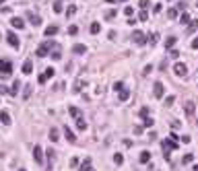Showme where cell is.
Instances as JSON below:
<instances>
[{
	"label": "cell",
	"instance_id": "cell-1",
	"mask_svg": "<svg viewBox=\"0 0 198 171\" xmlns=\"http://www.w3.org/2000/svg\"><path fill=\"white\" fill-rule=\"evenodd\" d=\"M54 47H56V41H52V39H46L41 46L37 47L35 56H37V58H46L47 54H50V50H54Z\"/></svg>",
	"mask_w": 198,
	"mask_h": 171
},
{
	"label": "cell",
	"instance_id": "cell-2",
	"mask_svg": "<svg viewBox=\"0 0 198 171\" xmlns=\"http://www.w3.org/2000/svg\"><path fill=\"white\" fill-rule=\"evenodd\" d=\"M180 147V142L177 140H171V138H165V140H161V148H163V153H165V159H169L171 155V150H175V148Z\"/></svg>",
	"mask_w": 198,
	"mask_h": 171
},
{
	"label": "cell",
	"instance_id": "cell-3",
	"mask_svg": "<svg viewBox=\"0 0 198 171\" xmlns=\"http://www.w3.org/2000/svg\"><path fill=\"white\" fill-rule=\"evenodd\" d=\"M11 72H12V64L8 60H0V74L2 76H11Z\"/></svg>",
	"mask_w": 198,
	"mask_h": 171
},
{
	"label": "cell",
	"instance_id": "cell-4",
	"mask_svg": "<svg viewBox=\"0 0 198 171\" xmlns=\"http://www.w3.org/2000/svg\"><path fill=\"white\" fill-rule=\"evenodd\" d=\"M132 41L136 44V46H144L147 44V37L142 31H132Z\"/></svg>",
	"mask_w": 198,
	"mask_h": 171
},
{
	"label": "cell",
	"instance_id": "cell-5",
	"mask_svg": "<svg viewBox=\"0 0 198 171\" xmlns=\"http://www.w3.org/2000/svg\"><path fill=\"white\" fill-rule=\"evenodd\" d=\"M174 72L177 74V76H186V74H188V66L184 64V62H175Z\"/></svg>",
	"mask_w": 198,
	"mask_h": 171
},
{
	"label": "cell",
	"instance_id": "cell-6",
	"mask_svg": "<svg viewBox=\"0 0 198 171\" xmlns=\"http://www.w3.org/2000/svg\"><path fill=\"white\" fill-rule=\"evenodd\" d=\"M6 41H8V46H11V47H17V50H19V46H21L19 37L12 33V31H8V33H6Z\"/></svg>",
	"mask_w": 198,
	"mask_h": 171
},
{
	"label": "cell",
	"instance_id": "cell-7",
	"mask_svg": "<svg viewBox=\"0 0 198 171\" xmlns=\"http://www.w3.org/2000/svg\"><path fill=\"white\" fill-rule=\"evenodd\" d=\"M163 93H165V87H163V82H159V80H157V82L153 85V95H155L157 99H161V97H163Z\"/></svg>",
	"mask_w": 198,
	"mask_h": 171
},
{
	"label": "cell",
	"instance_id": "cell-8",
	"mask_svg": "<svg viewBox=\"0 0 198 171\" xmlns=\"http://www.w3.org/2000/svg\"><path fill=\"white\" fill-rule=\"evenodd\" d=\"M33 159L37 161V163H44V150H41L39 144H35V147H33Z\"/></svg>",
	"mask_w": 198,
	"mask_h": 171
},
{
	"label": "cell",
	"instance_id": "cell-9",
	"mask_svg": "<svg viewBox=\"0 0 198 171\" xmlns=\"http://www.w3.org/2000/svg\"><path fill=\"white\" fill-rule=\"evenodd\" d=\"M27 19L31 21V25H33V27H39V25H41V19H39L37 15H33V12H31V11L27 12Z\"/></svg>",
	"mask_w": 198,
	"mask_h": 171
},
{
	"label": "cell",
	"instance_id": "cell-10",
	"mask_svg": "<svg viewBox=\"0 0 198 171\" xmlns=\"http://www.w3.org/2000/svg\"><path fill=\"white\" fill-rule=\"evenodd\" d=\"M33 72V60H25L23 62V74H31Z\"/></svg>",
	"mask_w": 198,
	"mask_h": 171
},
{
	"label": "cell",
	"instance_id": "cell-11",
	"mask_svg": "<svg viewBox=\"0 0 198 171\" xmlns=\"http://www.w3.org/2000/svg\"><path fill=\"white\" fill-rule=\"evenodd\" d=\"M11 25L15 27V29H23V27H25L23 19H19V17H12V19H11Z\"/></svg>",
	"mask_w": 198,
	"mask_h": 171
},
{
	"label": "cell",
	"instance_id": "cell-12",
	"mask_svg": "<svg viewBox=\"0 0 198 171\" xmlns=\"http://www.w3.org/2000/svg\"><path fill=\"white\" fill-rule=\"evenodd\" d=\"M64 134H66V140L68 142H76V136H74V132L70 130L68 126H64Z\"/></svg>",
	"mask_w": 198,
	"mask_h": 171
},
{
	"label": "cell",
	"instance_id": "cell-13",
	"mask_svg": "<svg viewBox=\"0 0 198 171\" xmlns=\"http://www.w3.org/2000/svg\"><path fill=\"white\" fill-rule=\"evenodd\" d=\"M184 109H186V115L192 118V115H194V109H196V107H194V101H188L186 105H184Z\"/></svg>",
	"mask_w": 198,
	"mask_h": 171
},
{
	"label": "cell",
	"instance_id": "cell-14",
	"mask_svg": "<svg viewBox=\"0 0 198 171\" xmlns=\"http://www.w3.org/2000/svg\"><path fill=\"white\" fill-rule=\"evenodd\" d=\"M138 161L142 163V165H144V163H149V161H151V153H149V150H142V153H140V157H138Z\"/></svg>",
	"mask_w": 198,
	"mask_h": 171
},
{
	"label": "cell",
	"instance_id": "cell-15",
	"mask_svg": "<svg viewBox=\"0 0 198 171\" xmlns=\"http://www.w3.org/2000/svg\"><path fill=\"white\" fill-rule=\"evenodd\" d=\"M44 33H46V37H52V35L58 33V27H56V25H50V27H46V31H44Z\"/></svg>",
	"mask_w": 198,
	"mask_h": 171
},
{
	"label": "cell",
	"instance_id": "cell-16",
	"mask_svg": "<svg viewBox=\"0 0 198 171\" xmlns=\"http://www.w3.org/2000/svg\"><path fill=\"white\" fill-rule=\"evenodd\" d=\"M0 122H2V124H11V114H8V111H0Z\"/></svg>",
	"mask_w": 198,
	"mask_h": 171
},
{
	"label": "cell",
	"instance_id": "cell-17",
	"mask_svg": "<svg viewBox=\"0 0 198 171\" xmlns=\"http://www.w3.org/2000/svg\"><path fill=\"white\" fill-rule=\"evenodd\" d=\"M81 171H95L93 167H91V159L87 157V159L83 161V165H81Z\"/></svg>",
	"mask_w": 198,
	"mask_h": 171
},
{
	"label": "cell",
	"instance_id": "cell-18",
	"mask_svg": "<svg viewBox=\"0 0 198 171\" xmlns=\"http://www.w3.org/2000/svg\"><path fill=\"white\" fill-rule=\"evenodd\" d=\"M19 89H21V82H19V80H15V82H12V89H8V95L15 97V95L19 93Z\"/></svg>",
	"mask_w": 198,
	"mask_h": 171
},
{
	"label": "cell",
	"instance_id": "cell-19",
	"mask_svg": "<svg viewBox=\"0 0 198 171\" xmlns=\"http://www.w3.org/2000/svg\"><path fill=\"white\" fill-rule=\"evenodd\" d=\"M68 114L72 115L74 120H76L79 115H83V114H81V109H79V107H74V105H70V107H68Z\"/></svg>",
	"mask_w": 198,
	"mask_h": 171
},
{
	"label": "cell",
	"instance_id": "cell-20",
	"mask_svg": "<svg viewBox=\"0 0 198 171\" xmlns=\"http://www.w3.org/2000/svg\"><path fill=\"white\" fill-rule=\"evenodd\" d=\"M76 128H79V130H87V122H85V118H83V115L76 118Z\"/></svg>",
	"mask_w": 198,
	"mask_h": 171
},
{
	"label": "cell",
	"instance_id": "cell-21",
	"mask_svg": "<svg viewBox=\"0 0 198 171\" xmlns=\"http://www.w3.org/2000/svg\"><path fill=\"white\" fill-rule=\"evenodd\" d=\"M198 29V21H190V25H188V29H186V33L188 35H192L194 31Z\"/></svg>",
	"mask_w": 198,
	"mask_h": 171
},
{
	"label": "cell",
	"instance_id": "cell-22",
	"mask_svg": "<svg viewBox=\"0 0 198 171\" xmlns=\"http://www.w3.org/2000/svg\"><path fill=\"white\" fill-rule=\"evenodd\" d=\"M60 134H58V130H56V128H50V140H52V142H58L60 140Z\"/></svg>",
	"mask_w": 198,
	"mask_h": 171
},
{
	"label": "cell",
	"instance_id": "cell-23",
	"mask_svg": "<svg viewBox=\"0 0 198 171\" xmlns=\"http://www.w3.org/2000/svg\"><path fill=\"white\" fill-rule=\"evenodd\" d=\"M128 99H130V91L124 87V89L120 91V101H128Z\"/></svg>",
	"mask_w": 198,
	"mask_h": 171
},
{
	"label": "cell",
	"instance_id": "cell-24",
	"mask_svg": "<svg viewBox=\"0 0 198 171\" xmlns=\"http://www.w3.org/2000/svg\"><path fill=\"white\" fill-rule=\"evenodd\" d=\"M72 52H74V54H85V52H87V46H83V44H76V46L72 47Z\"/></svg>",
	"mask_w": 198,
	"mask_h": 171
},
{
	"label": "cell",
	"instance_id": "cell-25",
	"mask_svg": "<svg viewBox=\"0 0 198 171\" xmlns=\"http://www.w3.org/2000/svg\"><path fill=\"white\" fill-rule=\"evenodd\" d=\"M190 21H192V19H190V15H188L186 11H184V12H182V15H180V23H182V25L190 23Z\"/></svg>",
	"mask_w": 198,
	"mask_h": 171
},
{
	"label": "cell",
	"instance_id": "cell-26",
	"mask_svg": "<svg viewBox=\"0 0 198 171\" xmlns=\"http://www.w3.org/2000/svg\"><path fill=\"white\" fill-rule=\"evenodd\" d=\"M167 19H169V21H175V19H177V8H169V11H167Z\"/></svg>",
	"mask_w": 198,
	"mask_h": 171
},
{
	"label": "cell",
	"instance_id": "cell-27",
	"mask_svg": "<svg viewBox=\"0 0 198 171\" xmlns=\"http://www.w3.org/2000/svg\"><path fill=\"white\" fill-rule=\"evenodd\" d=\"M89 31H91L93 35H97L99 31H101V25H99V23H91V27H89Z\"/></svg>",
	"mask_w": 198,
	"mask_h": 171
},
{
	"label": "cell",
	"instance_id": "cell-28",
	"mask_svg": "<svg viewBox=\"0 0 198 171\" xmlns=\"http://www.w3.org/2000/svg\"><path fill=\"white\" fill-rule=\"evenodd\" d=\"M192 161H194V155H192V153H186L184 159H182V163H184V165H190Z\"/></svg>",
	"mask_w": 198,
	"mask_h": 171
},
{
	"label": "cell",
	"instance_id": "cell-29",
	"mask_svg": "<svg viewBox=\"0 0 198 171\" xmlns=\"http://www.w3.org/2000/svg\"><path fill=\"white\" fill-rule=\"evenodd\" d=\"M116 17H118V11H116V8H112V11L105 12V19H107V21H112V19H116Z\"/></svg>",
	"mask_w": 198,
	"mask_h": 171
},
{
	"label": "cell",
	"instance_id": "cell-30",
	"mask_svg": "<svg viewBox=\"0 0 198 171\" xmlns=\"http://www.w3.org/2000/svg\"><path fill=\"white\" fill-rule=\"evenodd\" d=\"M175 41H177V37H174V35H171V37H167V39H165V47H174Z\"/></svg>",
	"mask_w": 198,
	"mask_h": 171
},
{
	"label": "cell",
	"instance_id": "cell-31",
	"mask_svg": "<svg viewBox=\"0 0 198 171\" xmlns=\"http://www.w3.org/2000/svg\"><path fill=\"white\" fill-rule=\"evenodd\" d=\"M153 124H155L153 118H142V126H144V128H153Z\"/></svg>",
	"mask_w": 198,
	"mask_h": 171
},
{
	"label": "cell",
	"instance_id": "cell-32",
	"mask_svg": "<svg viewBox=\"0 0 198 171\" xmlns=\"http://www.w3.org/2000/svg\"><path fill=\"white\" fill-rule=\"evenodd\" d=\"M31 89H33L31 85H25V91H23V97H25V99H29V97H31Z\"/></svg>",
	"mask_w": 198,
	"mask_h": 171
},
{
	"label": "cell",
	"instance_id": "cell-33",
	"mask_svg": "<svg viewBox=\"0 0 198 171\" xmlns=\"http://www.w3.org/2000/svg\"><path fill=\"white\" fill-rule=\"evenodd\" d=\"M52 6H54V12H58V15H60L62 11H64V6H62V2H54Z\"/></svg>",
	"mask_w": 198,
	"mask_h": 171
},
{
	"label": "cell",
	"instance_id": "cell-34",
	"mask_svg": "<svg viewBox=\"0 0 198 171\" xmlns=\"http://www.w3.org/2000/svg\"><path fill=\"white\" fill-rule=\"evenodd\" d=\"M114 163H116V165H122V163H124V157H122L120 153H116V155H114Z\"/></svg>",
	"mask_w": 198,
	"mask_h": 171
},
{
	"label": "cell",
	"instance_id": "cell-35",
	"mask_svg": "<svg viewBox=\"0 0 198 171\" xmlns=\"http://www.w3.org/2000/svg\"><path fill=\"white\" fill-rule=\"evenodd\" d=\"M85 85H87L85 80H76V82H74V93H79V91H81V87H85Z\"/></svg>",
	"mask_w": 198,
	"mask_h": 171
},
{
	"label": "cell",
	"instance_id": "cell-36",
	"mask_svg": "<svg viewBox=\"0 0 198 171\" xmlns=\"http://www.w3.org/2000/svg\"><path fill=\"white\" fill-rule=\"evenodd\" d=\"M138 19H140V21H147V19H149V11H147V8H142L140 15H138Z\"/></svg>",
	"mask_w": 198,
	"mask_h": 171
},
{
	"label": "cell",
	"instance_id": "cell-37",
	"mask_svg": "<svg viewBox=\"0 0 198 171\" xmlns=\"http://www.w3.org/2000/svg\"><path fill=\"white\" fill-rule=\"evenodd\" d=\"M174 101H175V95H169V97H165V105H167V107H171V105H174Z\"/></svg>",
	"mask_w": 198,
	"mask_h": 171
},
{
	"label": "cell",
	"instance_id": "cell-38",
	"mask_svg": "<svg viewBox=\"0 0 198 171\" xmlns=\"http://www.w3.org/2000/svg\"><path fill=\"white\" fill-rule=\"evenodd\" d=\"M44 74H46L47 79H52V76L56 74V70H54V68H52V66H50V68H46V70H44Z\"/></svg>",
	"mask_w": 198,
	"mask_h": 171
},
{
	"label": "cell",
	"instance_id": "cell-39",
	"mask_svg": "<svg viewBox=\"0 0 198 171\" xmlns=\"http://www.w3.org/2000/svg\"><path fill=\"white\" fill-rule=\"evenodd\" d=\"M68 33L70 35H76V33H79V27H76V25H70V27H68Z\"/></svg>",
	"mask_w": 198,
	"mask_h": 171
},
{
	"label": "cell",
	"instance_id": "cell-40",
	"mask_svg": "<svg viewBox=\"0 0 198 171\" xmlns=\"http://www.w3.org/2000/svg\"><path fill=\"white\" fill-rule=\"evenodd\" d=\"M157 41H159V33H153L151 35V46H157Z\"/></svg>",
	"mask_w": 198,
	"mask_h": 171
},
{
	"label": "cell",
	"instance_id": "cell-41",
	"mask_svg": "<svg viewBox=\"0 0 198 171\" xmlns=\"http://www.w3.org/2000/svg\"><path fill=\"white\" fill-rule=\"evenodd\" d=\"M74 12H76V6H68V8H66V17H72Z\"/></svg>",
	"mask_w": 198,
	"mask_h": 171
},
{
	"label": "cell",
	"instance_id": "cell-42",
	"mask_svg": "<svg viewBox=\"0 0 198 171\" xmlns=\"http://www.w3.org/2000/svg\"><path fill=\"white\" fill-rule=\"evenodd\" d=\"M114 89H116V91H122V89H124V82H122V80L114 82Z\"/></svg>",
	"mask_w": 198,
	"mask_h": 171
},
{
	"label": "cell",
	"instance_id": "cell-43",
	"mask_svg": "<svg viewBox=\"0 0 198 171\" xmlns=\"http://www.w3.org/2000/svg\"><path fill=\"white\" fill-rule=\"evenodd\" d=\"M37 82H39V85H46V82H47V76H46V74H39Z\"/></svg>",
	"mask_w": 198,
	"mask_h": 171
},
{
	"label": "cell",
	"instance_id": "cell-44",
	"mask_svg": "<svg viewBox=\"0 0 198 171\" xmlns=\"http://www.w3.org/2000/svg\"><path fill=\"white\" fill-rule=\"evenodd\" d=\"M124 15L132 17V15H134V8H132V6H126V8H124Z\"/></svg>",
	"mask_w": 198,
	"mask_h": 171
},
{
	"label": "cell",
	"instance_id": "cell-45",
	"mask_svg": "<svg viewBox=\"0 0 198 171\" xmlns=\"http://www.w3.org/2000/svg\"><path fill=\"white\" fill-rule=\"evenodd\" d=\"M60 58H62V54H60V50H56V52L52 54V60H60Z\"/></svg>",
	"mask_w": 198,
	"mask_h": 171
},
{
	"label": "cell",
	"instance_id": "cell-46",
	"mask_svg": "<svg viewBox=\"0 0 198 171\" xmlns=\"http://www.w3.org/2000/svg\"><path fill=\"white\" fill-rule=\"evenodd\" d=\"M140 115H142V118H149V107H142V109H140Z\"/></svg>",
	"mask_w": 198,
	"mask_h": 171
},
{
	"label": "cell",
	"instance_id": "cell-47",
	"mask_svg": "<svg viewBox=\"0 0 198 171\" xmlns=\"http://www.w3.org/2000/svg\"><path fill=\"white\" fill-rule=\"evenodd\" d=\"M70 167H79V159H76V157L70 159Z\"/></svg>",
	"mask_w": 198,
	"mask_h": 171
},
{
	"label": "cell",
	"instance_id": "cell-48",
	"mask_svg": "<svg viewBox=\"0 0 198 171\" xmlns=\"http://www.w3.org/2000/svg\"><path fill=\"white\" fill-rule=\"evenodd\" d=\"M177 56H180V52H177V50H171V52H169V58H174V60H175Z\"/></svg>",
	"mask_w": 198,
	"mask_h": 171
},
{
	"label": "cell",
	"instance_id": "cell-49",
	"mask_svg": "<svg viewBox=\"0 0 198 171\" xmlns=\"http://www.w3.org/2000/svg\"><path fill=\"white\" fill-rule=\"evenodd\" d=\"M190 140H192V136H188V134L182 136V142H184V144H190Z\"/></svg>",
	"mask_w": 198,
	"mask_h": 171
},
{
	"label": "cell",
	"instance_id": "cell-50",
	"mask_svg": "<svg viewBox=\"0 0 198 171\" xmlns=\"http://www.w3.org/2000/svg\"><path fill=\"white\" fill-rule=\"evenodd\" d=\"M138 4L142 6V8H147V6H149V0H138Z\"/></svg>",
	"mask_w": 198,
	"mask_h": 171
},
{
	"label": "cell",
	"instance_id": "cell-51",
	"mask_svg": "<svg viewBox=\"0 0 198 171\" xmlns=\"http://www.w3.org/2000/svg\"><path fill=\"white\" fill-rule=\"evenodd\" d=\"M161 8H163V4H155V6H153V11H155V12H161Z\"/></svg>",
	"mask_w": 198,
	"mask_h": 171
},
{
	"label": "cell",
	"instance_id": "cell-52",
	"mask_svg": "<svg viewBox=\"0 0 198 171\" xmlns=\"http://www.w3.org/2000/svg\"><path fill=\"white\" fill-rule=\"evenodd\" d=\"M192 50H198V37L194 39V41H192Z\"/></svg>",
	"mask_w": 198,
	"mask_h": 171
},
{
	"label": "cell",
	"instance_id": "cell-53",
	"mask_svg": "<svg viewBox=\"0 0 198 171\" xmlns=\"http://www.w3.org/2000/svg\"><path fill=\"white\" fill-rule=\"evenodd\" d=\"M0 93H8V89H6L4 85H0Z\"/></svg>",
	"mask_w": 198,
	"mask_h": 171
},
{
	"label": "cell",
	"instance_id": "cell-54",
	"mask_svg": "<svg viewBox=\"0 0 198 171\" xmlns=\"http://www.w3.org/2000/svg\"><path fill=\"white\" fill-rule=\"evenodd\" d=\"M120 2H128V0H120Z\"/></svg>",
	"mask_w": 198,
	"mask_h": 171
},
{
	"label": "cell",
	"instance_id": "cell-55",
	"mask_svg": "<svg viewBox=\"0 0 198 171\" xmlns=\"http://www.w3.org/2000/svg\"><path fill=\"white\" fill-rule=\"evenodd\" d=\"M19 171H27V169H19Z\"/></svg>",
	"mask_w": 198,
	"mask_h": 171
},
{
	"label": "cell",
	"instance_id": "cell-56",
	"mask_svg": "<svg viewBox=\"0 0 198 171\" xmlns=\"http://www.w3.org/2000/svg\"><path fill=\"white\" fill-rule=\"evenodd\" d=\"M2 2H4V0H0V4H2Z\"/></svg>",
	"mask_w": 198,
	"mask_h": 171
},
{
	"label": "cell",
	"instance_id": "cell-57",
	"mask_svg": "<svg viewBox=\"0 0 198 171\" xmlns=\"http://www.w3.org/2000/svg\"><path fill=\"white\" fill-rule=\"evenodd\" d=\"M196 6H198V2H196Z\"/></svg>",
	"mask_w": 198,
	"mask_h": 171
}]
</instances>
